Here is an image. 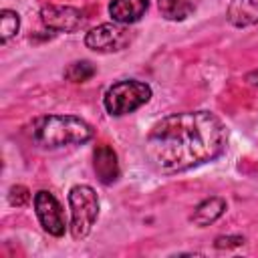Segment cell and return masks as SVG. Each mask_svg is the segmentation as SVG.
<instances>
[{
  "instance_id": "obj_11",
  "label": "cell",
  "mask_w": 258,
  "mask_h": 258,
  "mask_svg": "<svg viewBox=\"0 0 258 258\" xmlns=\"http://www.w3.org/2000/svg\"><path fill=\"white\" fill-rule=\"evenodd\" d=\"M224 210H226V202L222 198H216V196L208 198L202 204H198V208L194 210L191 222L198 226H210L224 214Z\"/></svg>"
},
{
  "instance_id": "obj_14",
  "label": "cell",
  "mask_w": 258,
  "mask_h": 258,
  "mask_svg": "<svg viewBox=\"0 0 258 258\" xmlns=\"http://www.w3.org/2000/svg\"><path fill=\"white\" fill-rule=\"evenodd\" d=\"M20 28V18L14 10H2L0 12V40L8 42Z\"/></svg>"
},
{
  "instance_id": "obj_12",
  "label": "cell",
  "mask_w": 258,
  "mask_h": 258,
  "mask_svg": "<svg viewBox=\"0 0 258 258\" xmlns=\"http://www.w3.org/2000/svg\"><path fill=\"white\" fill-rule=\"evenodd\" d=\"M157 6L167 20H185L196 10V0H157Z\"/></svg>"
},
{
  "instance_id": "obj_1",
  "label": "cell",
  "mask_w": 258,
  "mask_h": 258,
  "mask_svg": "<svg viewBox=\"0 0 258 258\" xmlns=\"http://www.w3.org/2000/svg\"><path fill=\"white\" fill-rule=\"evenodd\" d=\"M228 143L224 123L210 111H183L157 121L145 137V155L161 173H179L220 157Z\"/></svg>"
},
{
  "instance_id": "obj_5",
  "label": "cell",
  "mask_w": 258,
  "mask_h": 258,
  "mask_svg": "<svg viewBox=\"0 0 258 258\" xmlns=\"http://www.w3.org/2000/svg\"><path fill=\"white\" fill-rule=\"evenodd\" d=\"M131 42V32L127 24L119 22H105L91 28L85 36V44L95 52H117L123 50Z\"/></svg>"
},
{
  "instance_id": "obj_4",
  "label": "cell",
  "mask_w": 258,
  "mask_h": 258,
  "mask_svg": "<svg viewBox=\"0 0 258 258\" xmlns=\"http://www.w3.org/2000/svg\"><path fill=\"white\" fill-rule=\"evenodd\" d=\"M71 234L75 240L89 236L99 218V198L91 185H75L69 191Z\"/></svg>"
},
{
  "instance_id": "obj_2",
  "label": "cell",
  "mask_w": 258,
  "mask_h": 258,
  "mask_svg": "<svg viewBox=\"0 0 258 258\" xmlns=\"http://www.w3.org/2000/svg\"><path fill=\"white\" fill-rule=\"evenodd\" d=\"M93 127L75 115H46L32 123V137L42 147L81 145L93 139Z\"/></svg>"
},
{
  "instance_id": "obj_6",
  "label": "cell",
  "mask_w": 258,
  "mask_h": 258,
  "mask_svg": "<svg viewBox=\"0 0 258 258\" xmlns=\"http://www.w3.org/2000/svg\"><path fill=\"white\" fill-rule=\"evenodd\" d=\"M34 210H36V218L44 232H48L50 236H56V238H60L64 234V230H67L64 214H62L58 200L50 191L40 189L34 194Z\"/></svg>"
},
{
  "instance_id": "obj_16",
  "label": "cell",
  "mask_w": 258,
  "mask_h": 258,
  "mask_svg": "<svg viewBox=\"0 0 258 258\" xmlns=\"http://www.w3.org/2000/svg\"><path fill=\"white\" fill-rule=\"evenodd\" d=\"M244 242L242 236H220L216 238V246L218 248H230V246H240Z\"/></svg>"
},
{
  "instance_id": "obj_8",
  "label": "cell",
  "mask_w": 258,
  "mask_h": 258,
  "mask_svg": "<svg viewBox=\"0 0 258 258\" xmlns=\"http://www.w3.org/2000/svg\"><path fill=\"white\" fill-rule=\"evenodd\" d=\"M93 167H95V173H97L99 181L105 183V185H111V183H115L119 179L117 153L107 143H101V145L95 147V151H93Z\"/></svg>"
},
{
  "instance_id": "obj_3",
  "label": "cell",
  "mask_w": 258,
  "mask_h": 258,
  "mask_svg": "<svg viewBox=\"0 0 258 258\" xmlns=\"http://www.w3.org/2000/svg\"><path fill=\"white\" fill-rule=\"evenodd\" d=\"M149 99H151L149 85L135 81V79H127V81H119L107 89V93L103 97V105L109 115L121 117V115L133 113L135 109L145 105Z\"/></svg>"
},
{
  "instance_id": "obj_15",
  "label": "cell",
  "mask_w": 258,
  "mask_h": 258,
  "mask_svg": "<svg viewBox=\"0 0 258 258\" xmlns=\"http://www.w3.org/2000/svg\"><path fill=\"white\" fill-rule=\"evenodd\" d=\"M8 200H10L12 206L22 208V206L28 204V200H30V191H28L24 185H12V187H10V194H8Z\"/></svg>"
},
{
  "instance_id": "obj_13",
  "label": "cell",
  "mask_w": 258,
  "mask_h": 258,
  "mask_svg": "<svg viewBox=\"0 0 258 258\" xmlns=\"http://www.w3.org/2000/svg\"><path fill=\"white\" fill-rule=\"evenodd\" d=\"M95 75V67L89 62V60H77V62H71L64 71V79L71 81V83H85L89 81L91 77Z\"/></svg>"
},
{
  "instance_id": "obj_7",
  "label": "cell",
  "mask_w": 258,
  "mask_h": 258,
  "mask_svg": "<svg viewBox=\"0 0 258 258\" xmlns=\"http://www.w3.org/2000/svg\"><path fill=\"white\" fill-rule=\"evenodd\" d=\"M40 18L44 26H48L50 30H58V32H75L85 24L83 10L73 8V6L46 4L40 10Z\"/></svg>"
},
{
  "instance_id": "obj_10",
  "label": "cell",
  "mask_w": 258,
  "mask_h": 258,
  "mask_svg": "<svg viewBox=\"0 0 258 258\" xmlns=\"http://www.w3.org/2000/svg\"><path fill=\"white\" fill-rule=\"evenodd\" d=\"M228 20L234 26L258 24V0H232L228 6Z\"/></svg>"
},
{
  "instance_id": "obj_9",
  "label": "cell",
  "mask_w": 258,
  "mask_h": 258,
  "mask_svg": "<svg viewBox=\"0 0 258 258\" xmlns=\"http://www.w3.org/2000/svg\"><path fill=\"white\" fill-rule=\"evenodd\" d=\"M149 8V0H111L109 14L119 24L137 22Z\"/></svg>"
}]
</instances>
